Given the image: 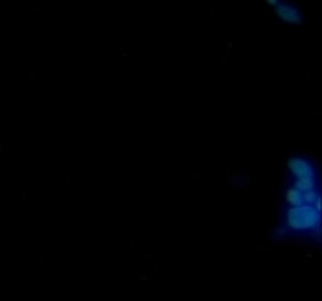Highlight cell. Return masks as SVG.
I'll use <instances>...</instances> for the list:
<instances>
[{
	"instance_id": "obj_1",
	"label": "cell",
	"mask_w": 322,
	"mask_h": 301,
	"mask_svg": "<svg viewBox=\"0 0 322 301\" xmlns=\"http://www.w3.org/2000/svg\"><path fill=\"white\" fill-rule=\"evenodd\" d=\"M267 4L274 9L276 16L279 18L281 22L285 24H290V25H301L302 24V13L297 5L286 2V0H267Z\"/></svg>"
}]
</instances>
